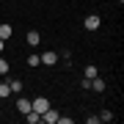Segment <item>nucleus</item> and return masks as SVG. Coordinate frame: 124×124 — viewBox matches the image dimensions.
I'll list each match as a JSON object with an SVG mask.
<instances>
[{"instance_id": "obj_1", "label": "nucleus", "mask_w": 124, "mask_h": 124, "mask_svg": "<svg viewBox=\"0 0 124 124\" xmlns=\"http://www.w3.org/2000/svg\"><path fill=\"white\" fill-rule=\"evenodd\" d=\"M47 108H50V102H47L44 97H39V99H33V102H31V110H36V113H39V116L44 113Z\"/></svg>"}, {"instance_id": "obj_2", "label": "nucleus", "mask_w": 124, "mask_h": 124, "mask_svg": "<svg viewBox=\"0 0 124 124\" xmlns=\"http://www.w3.org/2000/svg\"><path fill=\"white\" fill-rule=\"evenodd\" d=\"M85 31H97V28H99V17H97V14H91V17H85Z\"/></svg>"}, {"instance_id": "obj_3", "label": "nucleus", "mask_w": 124, "mask_h": 124, "mask_svg": "<svg viewBox=\"0 0 124 124\" xmlns=\"http://www.w3.org/2000/svg\"><path fill=\"white\" fill-rule=\"evenodd\" d=\"M39 58H41V63H47V66H53V63H55V61H58V55H55V53H53V50H47V53H41V55H39Z\"/></svg>"}, {"instance_id": "obj_4", "label": "nucleus", "mask_w": 124, "mask_h": 124, "mask_svg": "<svg viewBox=\"0 0 124 124\" xmlns=\"http://www.w3.org/2000/svg\"><path fill=\"white\" fill-rule=\"evenodd\" d=\"M91 91L94 94H102V91H105V80H102V77H91Z\"/></svg>"}, {"instance_id": "obj_5", "label": "nucleus", "mask_w": 124, "mask_h": 124, "mask_svg": "<svg viewBox=\"0 0 124 124\" xmlns=\"http://www.w3.org/2000/svg\"><path fill=\"white\" fill-rule=\"evenodd\" d=\"M41 121H47V124H55V121H58V113L53 110V108H47V110L41 113Z\"/></svg>"}, {"instance_id": "obj_6", "label": "nucleus", "mask_w": 124, "mask_h": 124, "mask_svg": "<svg viewBox=\"0 0 124 124\" xmlns=\"http://www.w3.org/2000/svg\"><path fill=\"white\" fill-rule=\"evenodd\" d=\"M17 110H19V113L25 116L28 110H31V99H25V97H19V99H17Z\"/></svg>"}, {"instance_id": "obj_7", "label": "nucleus", "mask_w": 124, "mask_h": 124, "mask_svg": "<svg viewBox=\"0 0 124 124\" xmlns=\"http://www.w3.org/2000/svg\"><path fill=\"white\" fill-rule=\"evenodd\" d=\"M39 41H41L39 31H28V44H31V47H36V44H39Z\"/></svg>"}, {"instance_id": "obj_8", "label": "nucleus", "mask_w": 124, "mask_h": 124, "mask_svg": "<svg viewBox=\"0 0 124 124\" xmlns=\"http://www.w3.org/2000/svg\"><path fill=\"white\" fill-rule=\"evenodd\" d=\"M25 121H28V124H36V121H41V116L36 113V110H28V113H25Z\"/></svg>"}, {"instance_id": "obj_9", "label": "nucleus", "mask_w": 124, "mask_h": 124, "mask_svg": "<svg viewBox=\"0 0 124 124\" xmlns=\"http://www.w3.org/2000/svg\"><path fill=\"white\" fill-rule=\"evenodd\" d=\"M11 33H14V28H11V25H0V39H3V41L8 39Z\"/></svg>"}, {"instance_id": "obj_10", "label": "nucleus", "mask_w": 124, "mask_h": 124, "mask_svg": "<svg viewBox=\"0 0 124 124\" xmlns=\"http://www.w3.org/2000/svg\"><path fill=\"white\" fill-rule=\"evenodd\" d=\"M39 63H41V58L36 55V53H31V55H28V66H31V69H33V66H39Z\"/></svg>"}, {"instance_id": "obj_11", "label": "nucleus", "mask_w": 124, "mask_h": 124, "mask_svg": "<svg viewBox=\"0 0 124 124\" xmlns=\"http://www.w3.org/2000/svg\"><path fill=\"white\" fill-rule=\"evenodd\" d=\"M8 94H11V85L8 83H0V99H6Z\"/></svg>"}, {"instance_id": "obj_12", "label": "nucleus", "mask_w": 124, "mask_h": 124, "mask_svg": "<svg viewBox=\"0 0 124 124\" xmlns=\"http://www.w3.org/2000/svg\"><path fill=\"white\" fill-rule=\"evenodd\" d=\"M99 121H113V113L110 110H102L99 113Z\"/></svg>"}, {"instance_id": "obj_13", "label": "nucleus", "mask_w": 124, "mask_h": 124, "mask_svg": "<svg viewBox=\"0 0 124 124\" xmlns=\"http://www.w3.org/2000/svg\"><path fill=\"white\" fill-rule=\"evenodd\" d=\"M11 91L19 94V91H22V83H19V80H11Z\"/></svg>"}, {"instance_id": "obj_14", "label": "nucleus", "mask_w": 124, "mask_h": 124, "mask_svg": "<svg viewBox=\"0 0 124 124\" xmlns=\"http://www.w3.org/2000/svg\"><path fill=\"white\" fill-rule=\"evenodd\" d=\"M80 88H85V91H91V77H83V83H80Z\"/></svg>"}, {"instance_id": "obj_15", "label": "nucleus", "mask_w": 124, "mask_h": 124, "mask_svg": "<svg viewBox=\"0 0 124 124\" xmlns=\"http://www.w3.org/2000/svg\"><path fill=\"white\" fill-rule=\"evenodd\" d=\"M85 77H97V66H85Z\"/></svg>"}, {"instance_id": "obj_16", "label": "nucleus", "mask_w": 124, "mask_h": 124, "mask_svg": "<svg viewBox=\"0 0 124 124\" xmlns=\"http://www.w3.org/2000/svg\"><path fill=\"white\" fill-rule=\"evenodd\" d=\"M0 75H8V63H6L3 58H0Z\"/></svg>"}, {"instance_id": "obj_17", "label": "nucleus", "mask_w": 124, "mask_h": 124, "mask_svg": "<svg viewBox=\"0 0 124 124\" xmlns=\"http://www.w3.org/2000/svg\"><path fill=\"white\" fill-rule=\"evenodd\" d=\"M55 124H72V119H69V116H58V121Z\"/></svg>"}, {"instance_id": "obj_18", "label": "nucleus", "mask_w": 124, "mask_h": 124, "mask_svg": "<svg viewBox=\"0 0 124 124\" xmlns=\"http://www.w3.org/2000/svg\"><path fill=\"white\" fill-rule=\"evenodd\" d=\"M3 44H6V41H3V39H0V53H3Z\"/></svg>"}]
</instances>
